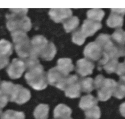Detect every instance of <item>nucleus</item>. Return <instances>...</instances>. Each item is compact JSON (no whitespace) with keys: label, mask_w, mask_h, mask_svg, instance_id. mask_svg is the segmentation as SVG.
I'll return each mask as SVG.
<instances>
[{"label":"nucleus","mask_w":125,"mask_h":119,"mask_svg":"<svg viewBox=\"0 0 125 119\" xmlns=\"http://www.w3.org/2000/svg\"><path fill=\"white\" fill-rule=\"evenodd\" d=\"M9 12L6 14V26L9 31L11 32L23 31L26 33L31 30V22L26 15L28 9H10Z\"/></svg>","instance_id":"f257e3e1"},{"label":"nucleus","mask_w":125,"mask_h":119,"mask_svg":"<svg viewBox=\"0 0 125 119\" xmlns=\"http://www.w3.org/2000/svg\"><path fill=\"white\" fill-rule=\"evenodd\" d=\"M24 77L28 84L35 90H43L48 86L47 73L40 64L29 68Z\"/></svg>","instance_id":"f03ea898"},{"label":"nucleus","mask_w":125,"mask_h":119,"mask_svg":"<svg viewBox=\"0 0 125 119\" xmlns=\"http://www.w3.org/2000/svg\"><path fill=\"white\" fill-rule=\"evenodd\" d=\"M117 83L112 79H106L99 75L94 80L95 89L97 90L98 98L101 101H106L112 97L115 91Z\"/></svg>","instance_id":"7ed1b4c3"},{"label":"nucleus","mask_w":125,"mask_h":119,"mask_svg":"<svg viewBox=\"0 0 125 119\" xmlns=\"http://www.w3.org/2000/svg\"><path fill=\"white\" fill-rule=\"evenodd\" d=\"M14 47L17 54L20 58L26 59L30 56L31 45L26 33L23 31H15L11 33Z\"/></svg>","instance_id":"20e7f679"},{"label":"nucleus","mask_w":125,"mask_h":119,"mask_svg":"<svg viewBox=\"0 0 125 119\" xmlns=\"http://www.w3.org/2000/svg\"><path fill=\"white\" fill-rule=\"evenodd\" d=\"M59 89L64 90L67 97L70 98L79 97L81 90L78 76L68 75L63 81Z\"/></svg>","instance_id":"39448f33"},{"label":"nucleus","mask_w":125,"mask_h":119,"mask_svg":"<svg viewBox=\"0 0 125 119\" xmlns=\"http://www.w3.org/2000/svg\"><path fill=\"white\" fill-rule=\"evenodd\" d=\"M31 97V92L28 89L21 85L15 84L10 101L18 105H23L30 100Z\"/></svg>","instance_id":"423d86ee"},{"label":"nucleus","mask_w":125,"mask_h":119,"mask_svg":"<svg viewBox=\"0 0 125 119\" xmlns=\"http://www.w3.org/2000/svg\"><path fill=\"white\" fill-rule=\"evenodd\" d=\"M26 69L24 61L20 59L15 58L12 60L10 64L7 68V72L9 77L12 79H18L23 75Z\"/></svg>","instance_id":"0eeeda50"},{"label":"nucleus","mask_w":125,"mask_h":119,"mask_svg":"<svg viewBox=\"0 0 125 119\" xmlns=\"http://www.w3.org/2000/svg\"><path fill=\"white\" fill-rule=\"evenodd\" d=\"M125 9H112L110 16L107 19V24L112 28H121L123 24V17Z\"/></svg>","instance_id":"6e6552de"},{"label":"nucleus","mask_w":125,"mask_h":119,"mask_svg":"<svg viewBox=\"0 0 125 119\" xmlns=\"http://www.w3.org/2000/svg\"><path fill=\"white\" fill-rule=\"evenodd\" d=\"M84 55L87 59L98 61L102 57L103 50L95 42H90L86 45L84 50Z\"/></svg>","instance_id":"1a4fd4ad"},{"label":"nucleus","mask_w":125,"mask_h":119,"mask_svg":"<svg viewBox=\"0 0 125 119\" xmlns=\"http://www.w3.org/2000/svg\"><path fill=\"white\" fill-rule=\"evenodd\" d=\"M48 41L43 35H38L33 37L31 40V52L30 56L38 57L40 56V53L44 48L47 45Z\"/></svg>","instance_id":"9d476101"},{"label":"nucleus","mask_w":125,"mask_h":119,"mask_svg":"<svg viewBox=\"0 0 125 119\" xmlns=\"http://www.w3.org/2000/svg\"><path fill=\"white\" fill-rule=\"evenodd\" d=\"M66 77L58 70L57 67L51 68L47 73L48 83L60 89Z\"/></svg>","instance_id":"9b49d317"},{"label":"nucleus","mask_w":125,"mask_h":119,"mask_svg":"<svg viewBox=\"0 0 125 119\" xmlns=\"http://www.w3.org/2000/svg\"><path fill=\"white\" fill-rule=\"evenodd\" d=\"M72 12L70 9H51L49 11V15L56 23L63 22L72 17Z\"/></svg>","instance_id":"f8f14e48"},{"label":"nucleus","mask_w":125,"mask_h":119,"mask_svg":"<svg viewBox=\"0 0 125 119\" xmlns=\"http://www.w3.org/2000/svg\"><path fill=\"white\" fill-rule=\"evenodd\" d=\"M94 68V64L87 59H81L76 62V71L83 77L92 74Z\"/></svg>","instance_id":"ddd939ff"},{"label":"nucleus","mask_w":125,"mask_h":119,"mask_svg":"<svg viewBox=\"0 0 125 119\" xmlns=\"http://www.w3.org/2000/svg\"><path fill=\"white\" fill-rule=\"evenodd\" d=\"M102 27V24L100 22H95L91 20L87 19L84 20L81 30L86 37L92 36L97 31L100 29Z\"/></svg>","instance_id":"4468645a"},{"label":"nucleus","mask_w":125,"mask_h":119,"mask_svg":"<svg viewBox=\"0 0 125 119\" xmlns=\"http://www.w3.org/2000/svg\"><path fill=\"white\" fill-rule=\"evenodd\" d=\"M72 111L68 106L59 104L54 110V117L55 119H73L71 117Z\"/></svg>","instance_id":"2eb2a0df"},{"label":"nucleus","mask_w":125,"mask_h":119,"mask_svg":"<svg viewBox=\"0 0 125 119\" xmlns=\"http://www.w3.org/2000/svg\"><path fill=\"white\" fill-rule=\"evenodd\" d=\"M74 65L71 59L61 58L57 61V68L65 76H68L69 73L74 70Z\"/></svg>","instance_id":"dca6fc26"},{"label":"nucleus","mask_w":125,"mask_h":119,"mask_svg":"<svg viewBox=\"0 0 125 119\" xmlns=\"http://www.w3.org/2000/svg\"><path fill=\"white\" fill-rule=\"evenodd\" d=\"M57 50L52 42H48L40 54V57L45 61H51L54 57Z\"/></svg>","instance_id":"f3484780"},{"label":"nucleus","mask_w":125,"mask_h":119,"mask_svg":"<svg viewBox=\"0 0 125 119\" xmlns=\"http://www.w3.org/2000/svg\"><path fill=\"white\" fill-rule=\"evenodd\" d=\"M98 100L91 95H85L81 98L79 106L81 109L87 111L95 106H97Z\"/></svg>","instance_id":"a211bd4d"},{"label":"nucleus","mask_w":125,"mask_h":119,"mask_svg":"<svg viewBox=\"0 0 125 119\" xmlns=\"http://www.w3.org/2000/svg\"><path fill=\"white\" fill-rule=\"evenodd\" d=\"M12 51V45L10 42L5 39L0 40V59H9Z\"/></svg>","instance_id":"6ab92c4d"},{"label":"nucleus","mask_w":125,"mask_h":119,"mask_svg":"<svg viewBox=\"0 0 125 119\" xmlns=\"http://www.w3.org/2000/svg\"><path fill=\"white\" fill-rule=\"evenodd\" d=\"M14 85L15 84L10 81H3L1 82L0 84V96L6 98L10 101Z\"/></svg>","instance_id":"aec40b11"},{"label":"nucleus","mask_w":125,"mask_h":119,"mask_svg":"<svg viewBox=\"0 0 125 119\" xmlns=\"http://www.w3.org/2000/svg\"><path fill=\"white\" fill-rule=\"evenodd\" d=\"M49 106L45 104H40L35 108L34 116L35 119H47L48 117Z\"/></svg>","instance_id":"412c9836"},{"label":"nucleus","mask_w":125,"mask_h":119,"mask_svg":"<svg viewBox=\"0 0 125 119\" xmlns=\"http://www.w3.org/2000/svg\"><path fill=\"white\" fill-rule=\"evenodd\" d=\"M62 23L65 31L67 33H69L78 28L79 24V20L78 17L73 16L65 20Z\"/></svg>","instance_id":"4be33fe9"},{"label":"nucleus","mask_w":125,"mask_h":119,"mask_svg":"<svg viewBox=\"0 0 125 119\" xmlns=\"http://www.w3.org/2000/svg\"><path fill=\"white\" fill-rule=\"evenodd\" d=\"M81 90L83 92L90 93L95 89L94 80L92 78H83L79 80Z\"/></svg>","instance_id":"5701e85b"},{"label":"nucleus","mask_w":125,"mask_h":119,"mask_svg":"<svg viewBox=\"0 0 125 119\" xmlns=\"http://www.w3.org/2000/svg\"><path fill=\"white\" fill-rule=\"evenodd\" d=\"M113 95L118 99H122L125 97V75L120 76Z\"/></svg>","instance_id":"b1692460"},{"label":"nucleus","mask_w":125,"mask_h":119,"mask_svg":"<svg viewBox=\"0 0 125 119\" xmlns=\"http://www.w3.org/2000/svg\"><path fill=\"white\" fill-rule=\"evenodd\" d=\"M105 13L102 9H92L87 12V16L89 20L100 22L104 16Z\"/></svg>","instance_id":"393cba45"},{"label":"nucleus","mask_w":125,"mask_h":119,"mask_svg":"<svg viewBox=\"0 0 125 119\" xmlns=\"http://www.w3.org/2000/svg\"><path fill=\"white\" fill-rule=\"evenodd\" d=\"M111 39L118 45L124 46L125 45V31L122 28H118L111 35Z\"/></svg>","instance_id":"a878e982"},{"label":"nucleus","mask_w":125,"mask_h":119,"mask_svg":"<svg viewBox=\"0 0 125 119\" xmlns=\"http://www.w3.org/2000/svg\"><path fill=\"white\" fill-rule=\"evenodd\" d=\"M25 115L24 112L19 111L7 110L2 114L0 119H24Z\"/></svg>","instance_id":"bb28decb"},{"label":"nucleus","mask_w":125,"mask_h":119,"mask_svg":"<svg viewBox=\"0 0 125 119\" xmlns=\"http://www.w3.org/2000/svg\"><path fill=\"white\" fill-rule=\"evenodd\" d=\"M118 64V59H110L108 62L104 65L102 68H104L107 73H114L117 71Z\"/></svg>","instance_id":"cd10ccee"},{"label":"nucleus","mask_w":125,"mask_h":119,"mask_svg":"<svg viewBox=\"0 0 125 119\" xmlns=\"http://www.w3.org/2000/svg\"><path fill=\"white\" fill-rule=\"evenodd\" d=\"M87 119H99L101 117V110L98 106H95L85 111Z\"/></svg>","instance_id":"c85d7f7f"},{"label":"nucleus","mask_w":125,"mask_h":119,"mask_svg":"<svg viewBox=\"0 0 125 119\" xmlns=\"http://www.w3.org/2000/svg\"><path fill=\"white\" fill-rule=\"evenodd\" d=\"M85 39H86V37L81 31V28L76 31L74 32L73 33V35H72V42L78 45H83L85 42Z\"/></svg>","instance_id":"c756f323"},{"label":"nucleus","mask_w":125,"mask_h":119,"mask_svg":"<svg viewBox=\"0 0 125 119\" xmlns=\"http://www.w3.org/2000/svg\"><path fill=\"white\" fill-rule=\"evenodd\" d=\"M115 73L120 76L125 75V61L123 63L118 64V67H117Z\"/></svg>","instance_id":"7c9ffc66"},{"label":"nucleus","mask_w":125,"mask_h":119,"mask_svg":"<svg viewBox=\"0 0 125 119\" xmlns=\"http://www.w3.org/2000/svg\"><path fill=\"white\" fill-rule=\"evenodd\" d=\"M7 102H8V100L7 99L0 97V115L2 113V109L6 106Z\"/></svg>","instance_id":"2f4dec72"},{"label":"nucleus","mask_w":125,"mask_h":119,"mask_svg":"<svg viewBox=\"0 0 125 119\" xmlns=\"http://www.w3.org/2000/svg\"><path fill=\"white\" fill-rule=\"evenodd\" d=\"M120 112L122 116L125 117V102L123 103L120 106Z\"/></svg>","instance_id":"473e14b6"},{"label":"nucleus","mask_w":125,"mask_h":119,"mask_svg":"<svg viewBox=\"0 0 125 119\" xmlns=\"http://www.w3.org/2000/svg\"></svg>","instance_id":"72a5a7b5"}]
</instances>
